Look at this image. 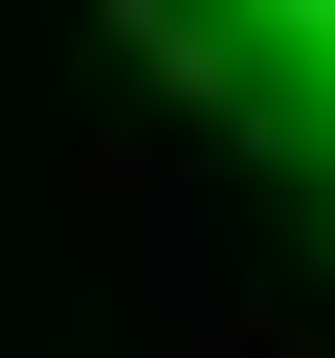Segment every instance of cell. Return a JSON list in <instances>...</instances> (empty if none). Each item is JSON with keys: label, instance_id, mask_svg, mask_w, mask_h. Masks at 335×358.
Segmentation results:
<instances>
[{"label": "cell", "instance_id": "6da1fadb", "mask_svg": "<svg viewBox=\"0 0 335 358\" xmlns=\"http://www.w3.org/2000/svg\"><path fill=\"white\" fill-rule=\"evenodd\" d=\"M201 22H223V45H246V90L335 157V0H201Z\"/></svg>", "mask_w": 335, "mask_h": 358}]
</instances>
